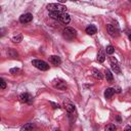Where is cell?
<instances>
[{
    "label": "cell",
    "mask_w": 131,
    "mask_h": 131,
    "mask_svg": "<svg viewBox=\"0 0 131 131\" xmlns=\"http://www.w3.org/2000/svg\"><path fill=\"white\" fill-rule=\"evenodd\" d=\"M47 9H48V11H56V12H60V13L67 12V10H68L67 6H64L62 4H59V3H50V4H48Z\"/></svg>",
    "instance_id": "6da1fadb"
},
{
    "label": "cell",
    "mask_w": 131,
    "mask_h": 131,
    "mask_svg": "<svg viewBox=\"0 0 131 131\" xmlns=\"http://www.w3.org/2000/svg\"><path fill=\"white\" fill-rule=\"evenodd\" d=\"M62 36H63L64 39H67V40H69V41H72L73 39L76 38L77 32H76V30L73 29V28H66V29L62 31Z\"/></svg>",
    "instance_id": "7a4b0ae2"
},
{
    "label": "cell",
    "mask_w": 131,
    "mask_h": 131,
    "mask_svg": "<svg viewBox=\"0 0 131 131\" xmlns=\"http://www.w3.org/2000/svg\"><path fill=\"white\" fill-rule=\"evenodd\" d=\"M32 64L35 68H37L38 70H41V71H47V70H49V64L47 62H45L44 60L34 59V60H32Z\"/></svg>",
    "instance_id": "3957f363"
},
{
    "label": "cell",
    "mask_w": 131,
    "mask_h": 131,
    "mask_svg": "<svg viewBox=\"0 0 131 131\" xmlns=\"http://www.w3.org/2000/svg\"><path fill=\"white\" fill-rule=\"evenodd\" d=\"M19 100H20L21 102H24V103H29V104H31V103L33 102V97H32L29 93H21V94L19 95Z\"/></svg>",
    "instance_id": "277c9868"
},
{
    "label": "cell",
    "mask_w": 131,
    "mask_h": 131,
    "mask_svg": "<svg viewBox=\"0 0 131 131\" xmlns=\"http://www.w3.org/2000/svg\"><path fill=\"white\" fill-rule=\"evenodd\" d=\"M32 19H33V15L31 13H25L19 16V21L21 24H28V23L32 21Z\"/></svg>",
    "instance_id": "5b68a950"
},
{
    "label": "cell",
    "mask_w": 131,
    "mask_h": 131,
    "mask_svg": "<svg viewBox=\"0 0 131 131\" xmlns=\"http://www.w3.org/2000/svg\"><path fill=\"white\" fill-rule=\"evenodd\" d=\"M110 59H111V66H112V70H113L115 73H117V74H121V69H120V67L118 66L116 58L111 57Z\"/></svg>",
    "instance_id": "8992f818"
},
{
    "label": "cell",
    "mask_w": 131,
    "mask_h": 131,
    "mask_svg": "<svg viewBox=\"0 0 131 131\" xmlns=\"http://www.w3.org/2000/svg\"><path fill=\"white\" fill-rule=\"evenodd\" d=\"M106 30H107V33L112 36V37H117L119 35V31L113 26V25H107L106 26Z\"/></svg>",
    "instance_id": "52a82bcc"
},
{
    "label": "cell",
    "mask_w": 131,
    "mask_h": 131,
    "mask_svg": "<svg viewBox=\"0 0 131 131\" xmlns=\"http://www.w3.org/2000/svg\"><path fill=\"white\" fill-rule=\"evenodd\" d=\"M53 85H54L55 88L60 89V90H66L67 89V84L61 80H54L53 81Z\"/></svg>",
    "instance_id": "ba28073f"
},
{
    "label": "cell",
    "mask_w": 131,
    "mask_h": 131,
    "mask_svg": "<svg viewBox=\"0 0 131 131\" xmlns=\"http://www.w3.org/2000/svg\"><path fill=\"white\" fill-rule=\"evenodd\" d=\"M63 107L67 110V112L68 113H74L75 112V105L72 103V102H70V101H68V100H66L64 102H63Z\"/></svg>",
    "instance_id": "9c48e42d"
},
{
    "label": "cell",
    "mask_w": 131,
    "mask_h": 131,
    "mask_svg": "<svg viewBox=\"0 0 131 131\" xmlns=\"http://www.w3.org/2000/svg\"><path fill=\"white\" fill-rule=\"evenodd\" d=\"M60 23H62V24H69L70 23V20H71V17H70V15L67 13V12H63V13H61L60 14V16H59V19H58Z\"/></svg>",
    "instance_id": "30bf717a"
},
{
    "label": "cell",
    "mask_w": 131,
    "mask_h": 131,
    "mask_svg": "<svg viewBox=\"0 0 131 131\" xmlns=\"http://www.w3.org/2000/svg\"><path fill=\"white\" fill-rule=\"evenodd\" d=\"M49 61L52 64H54V66H59L61 63V59L57 55H51V56H49Z\"/></svg>",
    "instance_id": "8fae6325"
},
{
    "label": "cell",
    "mask_w": 131,
    "mask_h": 131,
    "mask_svg": "<svg viewBox=\"0 0 131 131\" xmlns=\"http://www.w3.org/2000/svg\"><path fill=\"white\" fill-rule=\"evenodd\" d=\"M114 93H115V89H113V88H106L105 91H104V97L106 99H111L113 97Z\"/></svg>",
    "instance_id": "7c38bea8"
},
{
    "label": "cell",
    "mask_w": 131,
    "mask_h": 131,
    "mask_svg": "<svg viewBox=\"0 0 131 131\" xmlns=\"http://www.w3.org/2000/svg\"><path fill=\"white\" fill-rule=\"evenodd\" d=\"M86 33L88 34V35H94L96 32H97V29H96V27L95 26H93V25H90V26H88L87 28H86Z\"/></svg>",
    "instance_id": "4fadbf2b"
},
{
    "label": "cell",
    "mask_w": 131,
    "mask_h": 131,
    "mask_svg": "<svg viewBox=\"0 0 131 131\" xmlns=\"http://www.w3.org/2000/svg\"><path fill=\"white\" fill-rule=\"evenodd\" d=\"M104 76H105V79H106V81H107L108 83H113V81H114V77H113V74L111 73L110 70H105V72H104Z\"/></svg>",
    "instance_id": "5bb4252c"
},
{
    "label": "cell",
    "mask_w": 131,
    "mask_h": 131,
    "mask_svg": "<svg viewBox=\"0 0 131 131\" xmlns=\"http://www.w3.org/2000/svg\"><path fill=\"white\" fill-rule=\"evenodd\" d=\"M92 76H93L95 79H99V80L102 79V74L100 73V71H98V70H96V69H92Z\"/></svg>",
    "instance_id": "9a60e30c"
},
{
    "label": "cell",
    "mask_w": 131,
    "mask_h": 131,
    "mask_svg": "<svg viewBox=\"0 0 131 131\" xmlns=\"http://www.w3.org/2000/svg\"><path fill=\"white\" fill-rule=\"evenodd\" d=\"M7 55H8L9 57H11V58H16V57L18 56V53H17L14 49L10 48V49L7 50Z\"/></svg>",
    "instance_id": "2e32d148"
},
{
    "label": "cell",
    "mask_w": 131,
    "mask_h": 131,
    "mask_svg": "<svg viewBox=\"0 0 131 131\" xmlns=\"http://www.w3.org/2000/svg\"><path fill=\"white\" fill-rule=\"evenodd\" d=\"M96 59H97V61L100 62V63L104 61V59H105V54H104V52H103L102 50H100V51L97 53V58H96Z\"/></svg>",
    "instance_id": "e0dca14e"
},
{
    "label": "cell",
    "mask_w": 131,
    "mask_h": 131,
    "mask_svg": "<svg viewBox=\"0 0 131 131\" xmlns=\"http://www.w3.org/2000/svg\"><path fill=\"white\" fill-rule=\"evenodd\" d=\"M60 12H56V11H49V16L53 19H59L60 16Z\"/></svg>",
    "instance_id": "ac0fdd59"
},
{
    "label": "cell",
    "mask_w": 131,
    "mask_h": 131,
    "mask_svg": "<svg viewBox=\"0 0 131 131\" xmlns=\"http://www.w3.org/2000/svg\"><path fill=\"white\" fill-rule=\"evenodd\" d=\"M21 40H23V35H21V34H18V35L14 36V37L12 38V41H13L14 43H19Z\"/></svg>",
    "instance_id": "d6986e66"
},
{
    "label": "cell",
    "mask_w": 131,
    "mask_h": 131,
    "mask_svg": "<svg viewBox=\"0 0 131 131\" xmlns=\"http://www.w3.org/2000/svg\"><path fill=\"white\" fill-rule=\"evenodd\" d=\"M33 128H34V124H33V123H28L27 125L23 126V127L20 128V130H32Z\"/></svg>",
    "instance_id": "ffe728a7"
},
{
    "label": "cell",
    "mask_w": 131,
    "mask_h": 131,
    "mask_svg": "<svg viewBox=\"0 0 131 131\" xmlns=\"http://www.w3.org/2000/svg\"><path fill=\"white\" fill-rule=\"evenodd\" d=\"M105 51H106V53H107V54H113V53L115 52V48H114V46L108 45V46H106Z\"/></svg>",
    "instance_id": "44dd1931"
},
{
    "label": "cell",
    "mask_w": 131,
    "mask_h": 131,
    "mask_svg": "<svg viewBox=\"0 0 131 131\" xmlns=\"http://www.w3.org/2000/svg\"><path fill=\"white\" fill-rule=\"evenodd\" d=\"M117 128H116V126L114 125V124H110V125H107L106 127H105V131H115Z\"/></svg>",
    "instance_id": "7402d4cb"
},
{
    "label": "cell",
    "mask_w": 131,
    "mask_h": 131,
    "mask_svg": "<svg viewBox=\"0 0 131 131\" xmlns=\"http://www.w3.org/2000/svg\"><path fill=\"white\" fill-rule=\"evenodd\" d=\"M19 72H20V70H19L18 68H12V69H10V71H9V73L12 74V75H16V74H18Z\"/></svg>",
    "instance_id": "603a6c76"
},
{
    "label": "cell",
    "mask_w": 131,
    "mask_h": 131,
    "mask_svg": "<svg viewBox=\"0 0 131 131\" xmlns=\"http://www.w3.org/2000/svg\"><path fill=\"white\" fill-rule=\"evenodd\" d=\"M0 83H1V89H2V90L5 89V88H6V83H5V81H4L3 79H0Z\"/></svg>",
    "instance_id": "cb8c5ba5"
},
{
    "label": "cell",
    "mask_w": 131,
    "mask_h": 131,
    "mask_svg": "<svg viewBox=\"0 0 131 131\" xmlns=\"http://www.w3.org/2000/svg\"><path fill=\"white\" fill-rule=\"evenodd\" d=\"M50 104L52 105V107H53V108H59V105H58L57 103H55V102H52V101H50Z\"/></svg>",
    "instance_id": "d4e9b609"
},
{
    "label": "cell",
    "mask_w": 131,
    "mask_h": 131,
    "mask_svg": "<svg viewBox=\"0 0 131 131\" xmlns=\"http://www.w3.org/2000/svg\"><path fill=\"white\" fill-rule=\"evenodd\" d=\"M116 92L120 93V92H121V88H120V87H117V88H116Z\"/></svg>",
    "instance_id": "484cf974"
},
{
    "label": "cell",
    "mask_w": 131,
    "mask_h": 131,
    "mask_svg": "<svg viewBox=\"0 0 131 131\" xmlns=\"http://www.w3.org/2000/svg\"><path fill=\"white\" fill-rule=\"evenodd\" d=\"M125 130H131V126H126L125 127Z\"/></svg>",
    "instance_id": "4316f807"
},
{
    "label": "cell",
    "mask_w": 131,
    "mask_h": 131,
    "mask_svg": "<svg viewBox=\"0 0 131 131\" xmlns=\"http://www.w3.org/2000/svg\"><path fill=\"white\" fill-rule=\"evenodd\" d=\"M128 38H129V40H130V41H131V33H130V34H129V35H128Z\"/></svg>",
    "instance_id": "83f0119b"
},
{
    "label": "cell",
    "mask_w": 131,
    "mask_h": 131,
    "mask_svg": "<svg viewBox=\"0 0 131 131\" xmlns=\"http://www.w3.org/2000/svg\"><path fill=\"white\" fill-rule=\"evenodd\" d=\"M58 1H60V2H66L67 0H58Z\"/></svg>",
    "instance_id": "f1b7e54d"
},
{
    "label": "cell",
    "mask_w": 131,
    "mask_h": 131,
    "mask_svg": "<svg viewBox=\"0 0 131 131\" xmlns=\"http://www.w3.org/2000/svg\"><path fill=\"white\" fill-rule=\"evenodd\" d=\"M71 1H77V0H71Z\"/></svg>",
    "instance_id": "f546056e"
},
{
    "label": "cell",
    "mask_w": 131,
    "mask_h": 131,
    "mask_svg": "<svg viewBox=\"0 0 131 131\" xmlns=\"http://www.w3.org/2000/svg\"><path fill=\"white\" fill-rule=\"evenodd\" d=\"M128 1H129V2H131V0H128Z\"/></svg>",
    "instance_id": "4dcf8cb0"
}]
</instances>
